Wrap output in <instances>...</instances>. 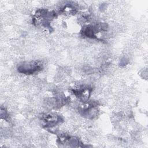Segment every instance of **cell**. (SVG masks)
Wrapping results in <instances>:
<instances>
[{"label":"cell","mask_w":148,"mask_h":148,"mask_svg":"<svg viewBox=\"0 0 148 148\" xmlns=\"http://www.w3.org/2000/svg\"><path fill=\"white\" fill-rule=\"evenodd\" d=\"M20 73L25 75H32L42 70V65L40 61H29L20 64L17 67Z\"/></svg>","instance_id":"6da1fadb"},{"label":"cell","mask_w":148,"mask_h":148,"mask_svg":"<svg viewBox=\"0 0 148 148\" xmlns=\"http://www.w3.org/2000/svg\"><path fill=\"white\" fill-rule=\"evenodd\" d=\"M43 121L45 122V127H52L59 123L61 120L60 116L55 114H45L42 117Z\"/></svg>","instance_id":"7a4b0ae2"},{"label":"cell","mask_w":148,"mask_h":148,"mask_svg":"<svg viewBox=\"0 0 148 148\" xmlns=\"http://www.w3.org/2000/svg\"><path fill=\"white\" fill-rule=\"evenodd\" d=\"M74 94L77 97H78V98L79 97L83 100H86L88 98V97L90 94V91L88 90V88H82L80 90H75Z\"/></svg>","instance_id":"3957f363"}]
</instances>
